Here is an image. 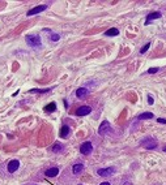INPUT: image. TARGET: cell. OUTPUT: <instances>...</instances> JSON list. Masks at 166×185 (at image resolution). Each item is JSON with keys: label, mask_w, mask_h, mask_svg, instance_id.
Returning a JSON list of instances; mask_svg holds the SVG:
<instances>
[{"label": "cell", "mask_w": 166, "mask_h": 185, "mask_svg": "<svg viewBox=\"0 0 166 185\" xmlns=\"http://www.w3.org/2000/svg\"><path fill=\"white\" fill-rule=\"evenodd\" d=\"M25 41H26V45L32 48H40L42 46V39L40 35L37 34H32V35H26L25 37Z\"/></svg>", "instance_id": "obj_1"}, {"label": "cell", "mask_w": 166, "mask_h": 185, "mask_svg": "<svg viewBox=\"0 0 166 185\" xmlns=\"http://www.w3.org/2000/svg\"><path fill=\"white\" fill-rule=\"evenodd\" d=\"M140 143H141V146H143L144 149H146V150H154V149L158 146L157 140L153 138V137H150V136H148V137H144L143 140L140 141Z\"/></svg>", "instance_id": "obj_2"}, {"label": "cell", "mask_w": 166, "mask_h": 185, "mask_svg": "<svg viewBox=\"0 0 166 185\" xmlns=\"http://www.w3.org/2000/svg\"><path fill=\"white\" fill-rule=\"evenodd\" d=\"M111 132V126H110V123L107 120L105 121H102L101 125H100V128H98V134L100 136H105L107 133H110Z\"/></svg>", "instance_id": "obj_3"}, {"label": "cell", "mask_w": 166, "mask_h": 185, "mask_svg": "<svg viewBox=\"0 0 166 185\" xmlns=\"http://www.w3.org/2000/svg\"><path fill=\"white\" fill-rule=\"evenodd\" d=\"M92 151H93V145H92L90 141H86V142L81 143V146H80V153L81 154L89 155V154H92Z\"/></svg>", "instance_id": "obj_4"}, {"label": "cell", "mask_w": 166, "mask_h": 185, "mask_svg": "<svg viewBox=\"0 0 166 185\" xmlns=\"http://www.w3.org/2000/svg\"><path fill=\"white\" fill-rule=\"evenodd\" d=\"M114 172H115L114 167H107V168H100L98 171H97V175L101 177H109L111 175H114Z\"/></svg>", "instance_id": "obj_5"}, {"label": "cell", "mask_w": 166, "mask_h": 185, "mask_svg": "<svg viewBox=\"0 0 166 185\" xmlns=\"http://www.w3.org/2000/svg\"><path fill=\"white\" fill-rule=\"evenodd\" d=\"M18 168H20V160H17V159L11 160V162L8 163V165H7V171L9 173H14Z\"/></svg>", "instance_id": "obj_6"}, {"label": "cell", "mask_w": 166, "mask_h": 185, "mask_svg": "<svg viewBox=\"0 0 166 185\" xmlns=\"http://www.w3.org/2000/svg\"><path fill=\"white\" fill-rule=\"evenodd\" d=\"M162 17V13L156 11V12H150L148 16H146V20H145V25H149L150 22H152L153 20H158V18Z\"/></svg>", "instance_id": "obj_7"}, {"label": "cell", "mask_w": 166, "mask_h": 185, "mask_svg": "<svg viewBox=\"0 0 166 185\" xmlns=\"http://www.w3.org/2000/svg\"><path fill=\"white\" fill-rule=\"evenodd\" d=\"M47 9V5L46 4H41V5H37L36 8H33L30 9V11H28L26 12V16H34V14H38V13H41L43 11H46Z\"/></svg>", "instance_id": "obj_8"}, {"label": "cell", "mask_w": 166, "mask_h": 185, "mask_svg": "<svg viewBox=\"0 0 166 185\" xmlns=\"http://www.w3.org/2000/svg\"><path fill=\"white\" fill-rule=\"evenodd\" d=\"M92 112V108L89 106H81L79 107V108L76 110V115L77 116H86V115H89Z\"/></svg>", "instance_id": "obj_9"}, {"label": "cell", "mask_w": 166, "mask_h": 185, "mask_svg": "<svg viewBox=\"0 0 166 185\" xmlns=\"http://www.w3.org/2000/svg\"><path fill=\"white\" fill-rule=\"evenodd\" d=\"M88 95H89V90H88L86 87H79V89L76 90V96L79 99H85Z\"/></svg>", "instance_id": "obj_10"}, {"label": "cell", "mask_w": 166, "mask_h": 185, "mask_svg": "<svg viewBox=\"0 0 166 185\" xmlns=\"http://www.w3.org/2000/svg\"><path fill=\"white\" fill-rule=\"evenodd\" d=\"M59 175V168L58 167H51V168H48L45 171V176L46 177H55Z\"/></svg>", "instance_id": "obj_11"}, {"label": "cell", "mask_w": 166, "mask_h": 185, "mask_svg": "<svg viewBox=\"0 0 166 185\" xmlns=\"http://www.w3.org/2000/svg\"><path fill=\"white\" fill-rule=\"evenodd\" d=\"M70 133H71V128L68 125H63L62 128H60V133H59V136L62 138H68V136H70Z\"/></svg>", "instance_id": "obj_12"}, {"label": "cell", "mask_w": 166, "mask_h": 185, "mask_svg": "<svg viewBox=\"0 0 166 185\" xmlns=\"http://www.w3.org/2000/svg\"><path fill=\"white\" fill-rule=\"evenodd\" d=\"M43 111L47 114H51V112H55L56 111V103L55 102H51V103H48L47 106L43 107Z\"/></svg>", "instance_id": "obj_13"}, {"label": "cell", "mask_w": 166, "mask_h": 185, "mask_svg": "<svg viewBox=\"0 0 166 185\" xmlns=\"http://www.w3.org/2000/svg\"><path fill=\"white\" fill-rule=\"evenodd\" d=\"M82 171H84V164H82V163H76V164H73V167H72V172H73V175H79V173H81Z\"/></svg>", "instance_id": "obj_14"}, {"label": "cell", "mask_w": 166, "mask_h": 185, "mask_svg": "<svg viewBox=\"0 0 166 185\" xmlns=\"http://www.w3.org/2000/svg\"><path fill=\"white\" fill-rule=\"evenodd\" d=\"M154 116H153V114L152 112H143V114H140L139 116H138V120L140 121V120H150V119H153Z\"/></svg>", "instance_id": "obj_15"}, {"label": "cell", "mask_w": 166, "mask_h": 185, "mask_svg": "<svg viewBox=\"0 0 166 185\" xmlns=\"http://www.w3.org/2000/svg\"><path fill=\"white\" fill-rule=\"evenodd\" d=\"M63 150H64V146H63V143H59V142H55V145L51 147V151L52 153H62Z\"/></svg>", "instance_id": "obj_16"}, {"label": "cell", "mask_w": 166, "mask_h": 185, "mask_svg": "<svg viewBox=\"0 0 166 185\" xmlns=\"http://www.w3.org/2000/svg\"><path fill=\"white\" fill-rule=\"evenodd\" d=\"M45 33L50 34V39H51L52 42H58V41L60 39V35H59V34H56V33H52L51 30H48V29H45Z\"/></svg>", "instance_id": "obj_17"}, {"label": "cell", "mask_w": 166, "mask_h": 185, "mask_svg": "<svg viewBox=\"0 0 166 185\" xmlns=\"http://www.w3.org/2000/svg\"><path fill=\"white\" fill-rule=\"evenodd\" d=\"M118 34H119V30H118V29H115V27H111V29H109V30L105 31L106 37H115V35H118Z\"/></svg>", "instance_id": "obj_18"}, {"label": "cell", "mask_w": 166, "mask_h": 185, "mask_svg": "<svg viewBox=\"0 0 166 185\" xmlns=\"http://www.w3.org/2000/svg\"><path fill=\"white\" fill-rule=\"evenodd\" d=\"M51 89H32L30 92H33V94H36V92H41V94H43V92H47L50 91Z\"/></svg>", "instance_id": "obj_19"}, {"label": "cell", "mask_w": 166, "mask_h": 185, "mask_svg": "<svg viewBox=\"0 0 166 185\" xmlns=\"http://www.w3.org/2000/svg\"><path fill=\"white\" fill-rule=\"evenodd\" d=\"M149 47H150V43H149V42L146 43L145 46H143V47H141V50H140V53H141V55H143V53H145L146 51H148V50H149Z\"/></svg>", "instance_id": "obj_20"}, {"label": "cell", "mask_w": 166, "mask_h": 185, "mask_svg": "<svg viewBox=\"0 0 166 185\" xmlns=\"http://www.w3.org/2000/svg\"><path fill=\"white\" fill-rule=\"evenodd\" d=\"M160 71V68H149L148 69V74H154V73H157Z\"/></svg>", "instance_id": "obj_21"}, {"label": "cell", "mask_w": 166, "mask_h": 185, "mask_svg": "<svg viewBox=\"0 0 166 185\" xmlns=\"http://www.w3.org/2000/svg\"><path fill=\"white\" fill-rule=\"evenodd\" d=\"M153 103H154V99H153V96L150 95V94H148V104H150V106H152Z\"/></svg>", "instance_id": "obj_22"}, {"label": "cell", "mask_w": 166, "mask_h": 185, "mask_svg": "<svg viewBox=\"0 0 166 185\" xmlns=\"http://www.w3.org/2000/svg\"><path fill=\"white\" fill-rule=\"evenodd\" d=\"M157 123H160V124H166V119L158 118V119H157Z\"/></svg>", "instance_id": "obj_23"}, {"label": "cell", "mask_w": 166, "mask_h": 185, "mask_svg": "<svg viewBox=\"0 0 166 185\" xmlns=\"http://www.w3.org/2000/svg\"><path fill=\"white\" fill-rule=\"evenodd\" d=\"M100 185H111V184H110V183H107V181H105V183H101Z\"/></svg>", "instance_id": "obj_24"}, {"label": "cell", "mask_w": 166, "mask_h": 185, "mask_svg": "<svg viewBox=\"0 0 166 185\" xmlns=\"http://www.w3.org/2000/svg\"><path fill=\"white\" fill-rule=\"evenodd\" d=\"M162 150H164V151H165V153H166V146H165V147H164V149H162Z\"/></svg>", "instance_id": "obj_25"}, {"label": "cell", "mask_w": 166, "mask_h": 185, "mask_svg": "<svg viewBox=\"0 0 166 185\" xmlns=\"http://www.w3.org/2000/svg\"><path fill=\"white\" fill-rule=\"evenodd\" d=\"M79 185H82V184H79Z\"/></svg>", "instance_id": "obj_26"}, {"label": "cell", "mask_w": 166, "mask_h": 185, "mask_svg": "<svg viewBox=\"0 0 166 185\" xmlns=\"http://www.w3.org/2000/svg\"><path fill=\"white\" fill-rule=\"evenodd\" d=\"M33 185H36V184H33Z\"/></svg>", "instance_id": "obj_27"}]
</instances>
